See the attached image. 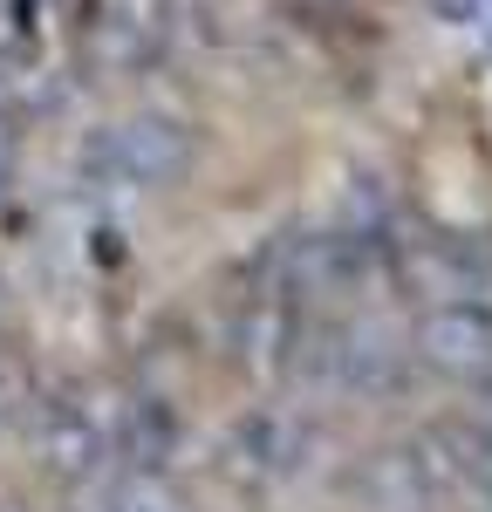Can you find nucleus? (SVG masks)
I'll return each instance as SVG.
<instances>
[{
  "label": "nucleus",
  "instance_id": "0eeeda50",
  "mask_svg": "<svg viewBox=\"0 0 492 512\" xmlns=\"http://www.w3.org/2000/svg\"><path fill=\"white\" fill-rule=\"evenodd\" d=\"M479 424H486V431H492V396H486V403H479Z\"/></svg>",
  "mask_w": 492,
  "mask_h": 512
},
{
  "label": "nucleus",
  "instance_id": "20e7f679",
  "mask_svg": "<svg viewBox=\"0 0 492 512\" xmlns=\"http://www.w3.org/2000/svg\"><path fill=\"white\" fill-rule=\"evenodd\" d=\"M431 14L451 21V28H479V21L492 14V0H431Z\"/></svg>",
  "mask_w": 492,
  "mask_h": 512
},
{
  "label": "nucleus",
  "instance_id": "39448f33",
  "mask_svg": "<svg viewBox=\"0 0 492 512\" xmlns=\"http://www.w3.org/2000/svg\"><path fill=\"white\" fill-rule=\"evenodd\" d=\"M14 171H21V144H14V130L0 123V198H7V185H14Z\"/></svg>",
  "mask_w": 492,
  "mask_h": 512
},
{
  "label": "nucleus",
  "instance_id": "f257e3e1",
  "mask_svg": "<svg viewBox=\"0 0 492 512\" xmlns=\"http://www.w3.org/2000/svg\"><path fill=\"white\" fill-rule=\"evenodd\" d=\"M192 164H199V137L178 117H151V110L110 123V130L89 144V171H103L110 185H137V192L178 185Z\"/></svg>",
  "mask_w": 492,
  "mask_h": 512
},
{
  "label": "nucleus",
  "instance_id": "7ed1b4c3",
  "mask_svg": "<svg viewBox=\"0 0 492 512\" xmlns=\"http://www.w3.org/2000/svg\"><path fill=\"white\" fill-rule=\"evenodd\" d=\"M103 512H185V492L158 472V465H123L103 485Z\"/></svg>",
  "mask_w": 492,
  "mask_h": 512
},
{
  "label": "nucleus",
  "instance_id": "f03ea898",
  "mask_svg": "<svg viewBox=\"0 0 492 512\" xmlns=\"http://www.w3.org/2000/svg\"><path fill=\"white\" fill-rule=\"evenodd\" d=\"M410 355L451 383H492V308L486 301H431L410 328Z\"/></svg>",
  "mask_w": 492,
  "mask_h": 512
},
{
  "label": "nucleus",
  "instance_id": "6e6552de",
  "mask_svg": "<svg viewBox=\"0 0 492 512\" xmlns=\"http://www.w3.org/2000/svg\"><path fill=\"white\" fill-rule=\"evenodd\" d=\"M0 512H21V506H0Z\"/></svg>",
  "mask_w": 492,
  "mask_h": 512
},
{
  "label": "nucleus",
  "instance_id": "423d86ee",
  "mask_svg": "<svg viewBox=\"0 0 492 512\" xmlns=\"http://www.w3.org/2000/svg\"><path fill=\"white\" fill-rule=\"evenodd\" d=\"M7 328H14V294H7V280H0V342H7Z\"/></svg>",
  "mask_w": 492,
  "mask_h": 512
}]
</instances>
